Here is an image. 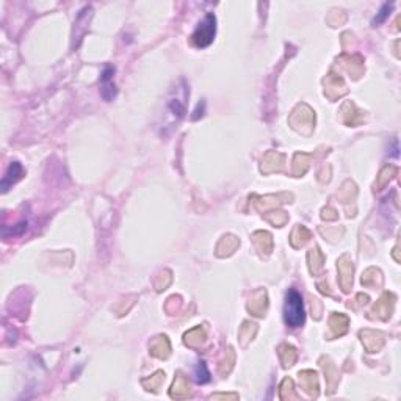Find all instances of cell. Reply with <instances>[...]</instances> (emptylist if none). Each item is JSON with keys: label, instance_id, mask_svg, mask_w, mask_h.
<instances>
[{"label": "cell", "instance_id": "1", "mask_svg": "<svg viewBox=\"0 0 401 401\" xmlns=\"http://www.w3.org/2000/svg\"><path fill=\"white\" fill-rule=\"evenodd\" d=\"M306 320V312H304V304H303V296L298 290L290 288L285 296V304H284V321L290 327H299L304 324Z\"/></svg>", "mask_w": 401, "mask_h": 401}, {"label": "cell", "instance_id": "2", "mask_svg": "<svg viewBox=\"0 0 401 401\" xmlns=\"http://www.w3.org/2000/svg\"><path fill=\"white\" fill-rule=\"evenodd\" d=\"M215 33H216V17L215 14L209 13L206 14L204 19L197 24L196 30L193 31L191 43L199 49L209 47L215 40Z\"/></svg>", "mask_w": 401, "mask_h": 401}, {"label": "cell", "instance_id": "3", "mask_svg": "<svg viewBox=\"0 0 401 401\" xmlns=\"http://www.w3.org/2000/svg\"><path fill=\"white\" fill-rule=\"evenodd\" d=\"M314 122H315V115L307 105L298 107L296 110L293 112V115H291V118H290L291 127L296 129V130H299V132H303V127H307V132L311 133L312 127H314Z\"/></svg>", "mask_w": 401, "mask_h": 401}, {"label": "cell", "instance_id": "4", "mask_svg": "<svg viewBox=\"0 0 401 401\" xmlns=\"http://www.w3.org/2000/svg\"><path fill=\"white\" fill-rule=\"evenodd\" d=\"M337 270H339V282L343 288V291H350L351 285H353V273H354V266L353 262L350 260L348 256H342L337 262Z\"/></svg>", "mask_w": 401, "mask_h": 401}, {"label": "cell", "instance_id": "5", "mask_svg": "<svg viewBox=\"0 0 401 401\" xmlns=\"http://www.w3.org/2000/svg\"><path fill=\"white\" fill-rule=\"evenodd\" d=\"M113 76H115V68L113 66H105L101 76V85H102V96L105 101H112L116 96V86L113 83Z\"/></svg>", "mask_w": 401, "mask_h": 401}, {"label": "cell", "instance_id": "6", "mask_svg": "<svg viewBox=\"0 0 401 401\" xmlns=\"http://www.w3.org/2000/svg\"><path fill=\"white\" fill-rule=\"evenodd\" d=\"M21 176H22L21 163L19 161H11V165L8 166V170H7V173H5V176L2 179V191L7 193L8 188L21 179Z\"/></svg>", "mask_w": 401, "mask_h": 401}, {"label": "cell", "instance_id": "7", "mask_svg": "<svg viewBox=\"0 0 401 401\" xmlns=\"http://www.w3.org/2000/svg\"><path fill=\"white\" fill-rule=\"evenodd\" d=\"M360 337H362L363 346H365L370 353L379 351L382 343H384V339H382V336L379 332H375V331H362Z\"/></svg>", "mask_w": 401, "mask_h": 401}, {"label": "cell", "instance_id": "8", "mask_svg": "<svg viewBox=\"0 0 401 401\" xmlns=\"http://www.w3.org/2000/svg\"><path fill=\"white\" fill-rule=\"evenodd\" d=\"M266 306H268V301H266V291L265 290H260L257 291L256 295L252 296V299L249 301V311L257 315V317H262L266 311Z\"/></svg>", "mask_w": 401, "mask_h": 401}, {"label": "cell", "instance_id": "9", "mask_svg": "<svg viewBox=\"0 0 401 401\" xmlns=\"http://www.w3.org/2000/svg\"><path fill=\"white\" fill-rule=\"evenodd\" d=\"M170 351H171V346H170V340L168 337H157L152 345H151V353L152 356L155 357H160V359H165L170 356Z\"/></svg>", "mask_w": 401, "mask_h": 401}, {"label": "cell", "instance_id": "10", "mask_svg": "<svg viewBox=\"0 0 401 401\" xmlns=\"http://www.w3.org/2000/svg\"><path fill=\"white\" fill-rule=\"evenodd\" d=\"M329 326L334 336H343L348 329V318L342 314H332L329 318Z\"/></svg>", "mask_w": 401, "mask_h": 401}, {"label": "cell", "instance_id": "11", "mask_svg": "<svg viewBox=\"0 0 401 401\" xmlns=\"http://www.w3.org/2000/svg\"><path fill=\"white\" fill-rule=\"evenodd\" d=\"M204 340H206V329L203 326H197L185 334V343L190 346H201L204 343Z\"/></svg>", "mask_w": 401, "mask_h": 401}, {"label": "cell", "instance_id": "12", "mask_svg": "<svg viewBox=\"0 0 401 401\" xmlns=\"http://www.w3.org/2000/svg\"><path fill=\"white\" fill-rule=\"evenodd\" d=\"M309 266H311V273H314V275H317V273L321 271L323 268V263H324V257H323V254L320 252L318 248H314L309 251Z\"/></svg>", "mask_w": 401, "mask_h": 401}, {"label": "cell", "instance_id": "13", "mask_svg": "<svg viewBox=\"0 0 401 401\" xmlns=\"http://www.w3.org/2000/svg\"><path fill=\"white\" fill-rule=\"evenodd\" d=\"M252 239H254V242H256V245H257V248L263 252H266V254H270L271 252V249H273V239H271V235L268 233V232H256L252 235Z\"/></svg>", "mask_w": 401, "mask_h": 401}, {"label": "cell", "instance_id": "14", "mask_svg": "<svg viewBox=\"0 0 401 401\" xmlns=\"http://www.w3.org/2000/svg\"><path fill=\"white\" fill-rule=\"evenodd\" d=\"M190 395V390H188V384H187V379L179 375L174 381L173 384V390H171V396L174 398H184V396H188Z\"/></svg>", "mask_w": 401, "mask_h": 401}, {"label": "cell", "instance_id": "15", "mask_svg": "<svg viewBox=\"0 0 401 401\" xmlns=\"http://www.w3.org/2000/svg\"><path fill=\"white\" fill-rule=\"evenodd\" d=\"M299 378H301V381H303V384H304V389L307 390V392H311V393H314V390L317 392V389H318V381H317V373H314V372H303V373H299Z\"/></svg>", "mask_w": 401, "mask_h": 401}, {"label": "cell", "instance_id": "16", "mask_svg": "<svg viewBox=\"0 0 401 401\" xmlns=\"http://www.w3.org/2000/svg\"><path fill=\"white\" fill-rule=\"evenodd\" d=\"M309 239H311V232H309L306 227H303V226H298L296 229H295V232L291 233V245H293L295 248H299V246H303Z\"/></svg>", "mask_w": 401, "mask_h": 401}, {"label": "cell", "instance_id": "17", "mask_svg": "<svg viewBox=\"0 0 401 401\" xmlns=\"http://www.w3.org/2000/svg\"><path fill=\"white\" fill-rule=\"evenodd\" d=\"M281 357H282V362L285 367L293 365L296 360V350L291 345H284L281 348Z\"/></svg>", "mask_w": 401, "mask_h": 401}, {"label": "cell", "instance_id": "18", "mask_svg": "<svg viewBox=\"0 0 401 401\" xmlns=\"http://www.w3.org/2000/svg\"><path fill=\"white\" fill-rule=\"evenodd\" d=\"M194 376H196V381L199 384H206V382L210 381V372L207 369V363L204 360L197 362V365L194 369Z\"/></svg>", "mask_w": 401, "mask_h": 401}, {"label": "cell", "instance_id": "19", "mask_svg": "<svg viewBox=\"0 0 401 401\" xmlns=\"http://www.w3.org/2000/svg\"><path fill=\"white\" fill-rule=\"evenodd\" d=\"M387 298H389V293H386L384 296H382V298L379 299V303L375 306V312L379 314L381 318H387V317H390V312H392V306H393V304L389 306Z\"/></svg>", "mask_w": 401, "mask_h": 401}, {"label": "cell", "instance_id": "20", "mask_svg": "<svg viewBox=\"0 0 401 401\" xmlns=\"http://www.w3.org/2000/svg\"><path fill=\"white\" fill-rule=\"evenodd\" d=\"M392 10H393V4L390 2V4H384L381 7V10H379V13L376 14V17H375V21H373V25H378V24H381V22H384L387 17L390 16V13H392Z\"/></svg>", "mask_w": 401, "mask_h": 401}, {"label": "cell", "instance_id": "21", "mask_svg": "<svg viewBox=\"0 0 401 401\" xmlns=\"http://www.w3.org/2000/svg\"><path fill=\"white\" fill-rule=\"evenodd\" d=\"M396 173V170L393 168V166H389V168H384L382 170V173H381V176H379V180H378V187H384L387 182L393 177L392 174H395Z\"/></svg>", "mask_w": 401, "mask_h": 401}, {"label": "cell", "instance_id": "22", "mask_svg": "<svg viewBox=\"0 0 401 401\" xmlns=\"http://www.w3.org/2000/svg\"><path fill=\"white\" fill-rule=\"evenodd\" d=\"M27 230V221H22L19 224H16V227L11 230V235H21Z\"/></svg>", "mask_w": 401, "mask_h": 401}, {"label": "cell", "instance_id": "23", "mask_svg": "<svg viewBox=\"0 0 401 401\" xmlns=\"http://www.w3.org/2000/svg\"><path fill=\"white\" fill-rule=\"evenodd\" d=\"M161 376H163V373H161V372H158L157 375H154V378L149 381V382H151V386H148V387H149V390H151V389H152V390H155V387H158L160 381H161Z\"/></svg>", "mask_w": 401, "mask_h": 401}]
</instances>
